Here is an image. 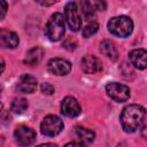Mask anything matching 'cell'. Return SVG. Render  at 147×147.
I'll list each match as a JSON object with an SVG mask.
<instances>
[{
	"mask_svg": "<svg viewBox=\"0 0 147 147\" xmlns=\"http://www.w3.org/2000/svg\"><path fill=\"white\" fill-rule=\"evenodd\" d=\"M82 5V11L84 14V17L86 20H90L93 15H94V11H95V6H94V2L93 1H83L80 2Z\"/></svg>",
	"mask_w": 147,
	"mask_h": 147,
	"instance_id": "ac0fdd59",
	"label": "cell"
},
{
	"mask_svg": "<svg viewBox=\"0 0 147 147\" xmlns=\"http://www.w3.org/2000/svg\"><path fill=\"white\" fill-rule=\"evenodd\" d=\"M129 59L131 64L139 69V70H145L147 69V51L142 48H137L130 52Z\"/></svg>",
	"mask_w": 147,
	"mask_h": 147,
	"instance_id": "8fae6325",
	"label": "cell"
},
{
	"mask_svg": "<svg viewBox=\"0 0 147 147\" xmlns=\"http://www.w3.org/2000/svg\"><path fill=\"white\" fill-rule=\"evenodd\" d=\"M145 117H146V110L142 106L134 103L129 105L123 108L119 116L122 129L126 133L136 132L144 124Z\"/></svg>",
	"mask_w": 147,
	"mask_h": 147,
	"instance_id": "6da1fadb",
	"label": "cell"
},
{
	"mask_svg": "<svg viewBox=\"0 0 147 147\" xmlns=\"http://www.w3.org/2000/svg\"><path fill=\"white\" fill-rule=\"evenodd\" d=\"M108 31L121 38L129 37L133 30V22L129 16H115L108 21Z\"/></svg>",
	"mask_w": 147,
	"mask_h": 147,
	"instance_id": "3957f363",
	"label": "cell"
},
{
	"mask_svg": "<svg viewBox=\"0 0 147 147\" xmlns=\"http://www.w3.org/2000/svg\"><path fill=\"white\" fill-rule=\"evenodd\" d=\"M37 88V79L28 74H24L20 77L17 83V90L22 93H33Z\"/></svg>",
	"mask_w": 147,
	"mask_h": 147,
	"instance_id": "7c38bea8",
	"label": "cell"
},
{
	"mask_svg": "<svg viewBox=\"0 0 147 147\" xmlns=\"http://www.w3.org/2000/svg\"><path fill=\"white\" fill-rule=\"evenodd\" d=\"M106 92L109 98H111L116 102H125L130 98V88L129 86L121 83H109L106 85Z\"/></svg>",
	"mask_w": 147,
	"mask_h": 147,
	"instance_id": "5b68a950",
	"label": "cell"
},
{
	"mask_svg": "<svg viewBox=\"0 0 147 147\" xmlns=\"http://www.w3.org/2000/svg\"><path fill=\"white\" fill-rule=\"evenodd\" d=\"M6 13H7V2L0 1V20H3Z\"/></svg>",
	"mask_w": 147,
	"mask_h": 147,
	"instance_id": "7402d4cb",
	"label": "cell"
},
{
	"mask_svg": "<svg viewBox=\"0 0 147 147\" xmlns=\"http://www.w3.org/2000/svg\"><path fill=\"white\" fill-rule=\"evenodd\" d=\"M28 107H29L28 101L25 99H23V98H16V99H14L13 102H11V106H10L11 110L15 114H22V113H24L28 109Z\"/></svg>",
	"mask_w": 147,
	"mask_h": 147,
	"instance_id": "e0dca14e",
	"label": "cell"
},
{
	"mask_svg": "<svg viewBox=\"0 0 147 147\" xmlns=\"http://www.w3.org/2000/svg\"><path fill=\"white\" fill-rule=\"evenodd\" d=\"M65 32V18L61 13H54L48 18L46 26H45V33L52 41H59Z\"/></svg>",
	"mask_w": 147,
	"mask_h": 147,
	"instance_id": "7a4b0ae2",
	"label": "cell"
},
{
	"mask_svg": "<svg viewBox=\"0 0 147 147\" xmlns=\"http://www.w3.org/2000/svg\"><path fill=\"white\" fill-rule=\"evenodd\" d=\"M64 18L71 31H79L82 28V17L79 15L77 5L72 1L68 2L64 7Z\"/></svg>",
	"mask_w": 147,
	"mask_h": 147,
	"instance_id": "8992f818",
	"label": "cell"
},
{
	"mask_svg": "<svg viewBox=\"0 0 147 147\" xmlns=\"http://www.w3.org/2000/svg\"><path fill=\"white\" fill-rule=\"evenodd\" d=\"M14 137L16 142L22 147H28L32 145L36 140V132L25 125H20L14 131Z\"/></svg>",
	"mask_w": 147,
	"mask_h": 147,
	"instance_id": "52a82bcc",
	"label": "cell"
},
{
	"mask_svg": "<svg viewBox=\"0 0 147 147\" xmlns=\"http://www.w3.org/2000/svg\"><path fill=\"white\" fill-rule=\"evenodd\" d=\"M75 133L83 142H92L94 140V137H95V134L92 130H88V129H85L82 126H76Z\"/></svg>",
	"mask_w": 147,
	"mask_h": 147,
	"instance_id": "2e32d148",
	"label": "cell"
},
{
	"mask_svg": "<svg viewBox=\"0 0 147 147\" xmlns=\"http://www.w3.org/2000/svg\"><path fill=\"white\" fill-rule=\"evenodd\" d=\"M47 69L51 74L56 76H65L71 70V63L61 57H53L47 63Z\"/></svg>",
	"mask_w": 147,
	"mask_h": 147,
	"instance_id": "ba28073f",
	"label": "cell"
},
{
	"mask_svg": "<svg viewBox=\"0 0 147 147\" xmlns=\"http://www.w3.org/2000/svg\"><path fill=\"white\" fill-rule=\"evenodd\" d=\"M98 30H99V24H98L96 22L92 21V22L87 23V24L84 26V29H83V37L88 38V37H91V36H93L94 33H96Z\"/></svg>",
	"mask_w": 147,
	"mask_h": 147,
	"instance_id": "d6986e66",
	"label": "cell"
},
{
	"mask_svg": "<svg viewBox=\"0 0 147 147\" xmlns=\"http://www.w3.org/2000/svg\"><path fill=\"white\" fill-rule=\"evenodd\" d=\"M94 2V6H95V9H99V10H105L106 9V2L103 1H93Z\"/></svg>",
	"mask_w": 147,
	"mask_h": 147,
	"instance_id": "cb8c5ba5",
	"label": "cell"
},
{
	"mask_svg": "<svg viewBox=\"0 0 147 147\" xmlns=\"http://www.w3.org/2000/svg\"><path fill=\"white\" fill-rule=\"evenodd\" d=\"M82 111L80 105L74 96H65L61 102V113L67 117H77Z\"/></svg>",
	"mask_w": 147,
	"mask_h": 147,
	"instance_id": "9c48e42d",
	"label": "cell"
},
{
	"mask_svg": "<svg viewBox=\"0 0 147 147\" xmlns=\"http://www.w3.org/2000/svg\"><path fill=\"white\" fill-rule=\"evenodd\" d=\"M40 90H41V92H42L44 94L51 95V94H53V92H54V86H53L52 84H49V83H42L41 86H40Z\"/></svg>",
	"mask_w": 147,
	"mask_h": 147,
	"instance_id": "ffe728a7",
	"label": "cell"
},
{
	"mask_svg": "<svg viewBox=\"0 0 147 147\" xmlns=\"http://www.w3.org/2000/svg\"><path fill=\"white\" fill-rule=\"evenodd\" d=\"M141 134H142V137L145 138V139H147V123L142 126V130H141Z\"/></svg>",
	"mask_w": 147,
	"mask_h": 147,
	"instance_id": "d4e9b609",
	"label": "cell"
},
{
	"mask_svg": "<svg viewBox=\"0 0 147 147\" xmlns=\"http://www.w3.org/2000/svg\"><path fill=\"white\" fill-rule=\"evenodd\" d=\"M100 52L103 55H106L108 59L113 60V61L117 60V57H118L117 49H116L114 42L110 41V40H103V41H101V44H100Z\"/></svg>",
	"mask_w": 147,
	"mask_h": 147,
	"instance_id": "9a60e30c",
	"label": "cell"
},
{
	"mask_svg": "<svg viewBox=\"0 0 147 147\" xmlns=\"http://www.w3.org/2000/svg\"><path fill=\"white\" fill-rule=\"evenodd\" d=\"M42 55H44L42 48L39 46H36L28 51V53L24 57V63L26 65H34L40 62V60L42 59Z\"/></svg>",
	"mask_w": 147,
	"mask_h": 147,
	"instance_id": "5bb4252c",
	"label": "cell"
},
{
	"mask_svg": "<svg viewBox=\"0 0 147 147\" xmlns=\"http://www.w3.org/2000/svg\"><path fill=\"white\" fill-rule=\"evenodd\" d=\"M64 147H86V145H85L84 142L71 141V142H68L67 145H64Z\"/></svg>",
	"mask_w": 147,
	"mask_h": 147,
	"instance_id": "603a6c76",
	"label": "cell"
},
{
	"mask_svg": "<svg viewBox=\"0 0 147 147\" xmlns=\"http://www.w3.org/2000/svg\"><path fill=\"white\" fill-rule=\"evenodd\" d=\"M116 147H127V146H126V144H125V142H119Z\"/></svg>",
	"mask_w": 147,
	"mask_h": 147,
	"instance_id": "4316f807",
	"label": "cell"
},
{
	"mask_svg": "<svg viewBox=\"0 0 147 147\" xmlns=\"http://www.w3.org/2000/svg\"><path fill=\"white\" fill-rule=\"evenodd\" d=\"M37 147H57L55 144H52V142H47V144H41Z\"/></svg>",
	"mask_w": 147,
	"mask_h": 147,
	"instance_id": "484cf974",
	"label": "cell"
},
{
	"mask_svg": "<svg viewBox=\"0 0 147 147\" xmlns=\"http://www.w3.org/2000/svg\"><path fill=\"white\" fill-rule=\"evenodd\" d=\"M0 42L5 48H15L18 46V36L13 31L2 30L0 33Z\"/></svg>",
	"mask_w": 147,
	"mask_h": 147,
	"instance_id": "4fadbf2b",
	"label": "cell"
},
{
	"mask_svg": "<svg viewBox=\"0 0 147 147\" xmlns=\"http://www.w3.org/2000/svg\"><path fill=\"white\" fill-rule=\"evenodd\" d=\"M76 45H77V42H76V40H74L72 38H68V39L63 42V46H64L65 48H68V49H75V48H76Z\"/></svg>",
	"mask_w": 147,
	"mask_h": 147,
	"instance_id": "44dd1931",
	"label": "cell"
},
{
	"mask_svg": "<svg viewBox=\"0 0 147 147\" xmlns=\"http://www.w3.org/2000/svg\"><path fill=\"white\" fill-rule=\"evenodd\" d=\"M80 67L85 74H96L102 70L101 62L94 55H85L80 61Z\"/></svg>",
	"mask_w": 147,
	"mask_h": 147,
	"instance_id": "30bf717a",
	"label": "cell"
},
{
	"mask_svg": "<svg viewBox=\"0 0 147 147\" xmlns=\"http://www.w3.org/2000/svg\"><path fill=\"white\" fill-rule=\"evenodd\" d=\"M63 129V122L60 117L55 115H48L46 116L41 124H40V131L44 136L47 137H55L57 136Z\"/></svg>",
	"mask_w": 147,
	"mask_h": 147,
	"instance_id": "277c9868",
	"label": "cell"
}]
</instances>
